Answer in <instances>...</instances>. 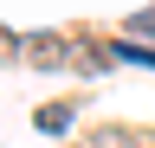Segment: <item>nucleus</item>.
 <instances>
[{"mask_svg": "<svg viewBox=\"0 0 155 148\" xmlns=\"http://www.w3.org/2000/svg\"><path fill=\"white\" fill-rule=\"evenodd\" d=\"M26 58L52 71V65H65V58H71V45H65V39H52V32H39V39H26Z\"/></svg>", "mask_w": 155, "mask_h": 148, "instance_id": "f257e3e1", "label": "nucleus"}]
</instances>
